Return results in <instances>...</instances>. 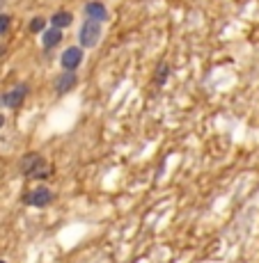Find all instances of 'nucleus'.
I'll return each instance as SVG.
<instances>
[{
  "label": "nucleus",
  "instance_id": "obj_1",
  "mask_svg": "<svg viewBox=\"0 0 259 263\" xmlns=\"http://www.w3.org/2000/svg\"><path fill=\"white\" fill-rule=\"evenodd\" d=\"M51 167H48L46 163V158L39 156V153H26L23 156V160H21V174L28 178H48L51 176Z\"/></svg>",
  "mask_w": 259,
  "mask_h": 263
},
{
  "label": "nucleus",
  "instance_id": "obj_2",
  "mask_svg": "<svg viewBox=\"0 0 259 263\" xmlns=\"http://www.w3.org/2000/svg\"><path fill=\"white\" fill-rule=\"evenodd\" d=\"M55 192L46 185H37L34 190H28L23 195V204L26 206H34V208H46V206L53 204Z\"/></svg>",
  "mask_w": 259,
  "mask_h": 263
},
{
  "label": "nucleus",
  "instance_id": "obj_3",
  "mask_svg": "<svg viewBox=\"0 0 259 263\" xmlns=\"http://www.w3.org/2000/svg\"><path fill=\"white\" fill-rule=\"evenodd\" d=\"M78 39H80V46L83 48H94L101 39V23L94 19H87L83 26H80V32H78Z\"/></svg>",
  "mask_w": 259,
  "mask_h": 263
},
{
  "label": "nucleus",
  "instance_id": "obj_4",
  "mask_svg": "<svg viewBox=\"0 0 259 263\" xmlns=\"http://www.w3.org/2000/svg\"><path fill=\"white\" fill-rule=\"evenodd\" d=\"M83 46H71V48H66L65 53H62V58H60V64L65 71H73V69H78L80 62H83Z\"/></svg>",
  "mask_w": 259,
  "mask_h": 263
},
{
  "label": "nucleus",
  "instance_id": "obj_5",
  "mask_svg": "<svg viewBox=\"0 0 259 263\" xmlns=\"http://www.w3.org/2000/svg\"><path fill=\"white\" fill-rule=\"evenodd\" d=\"M26 94H28L26 85H16L0 96V105H5V108H19V105L23 103V99H26Z\"/></svg>",
  "mask_w": 259,
  "mask_h": 263
},
{
  "label": "nucleus",
  "instance_id": "obj_6",
  "mask_svg": "<svg viewBox=\"0 0 259 263\" xmlns=\"http://www.w3.org/2000/svg\"><path fill=\"white\" fill-rule=\"evenodd\" d=\"M76 83H78V76H76L73 71H65V73H60V76L55 78V92H58V94L71 92L73 87H76Z\"/></svg>",
  "mask_w": 259,
  "mask_h": 263
},
{
  "label": "nucleus",
  "instance_id": "obj_7",
  "mask_svg": "<svg viewBox=\"0 0 259 263\" xmlns=\"http://www.w3.org/2000/svg\"><path fill=\"white\" fill-rule=\"evenodd\" d=\"M62 41V28H48V30H44L41 32V44H44V48H55L58 44Z\"/></svg>",
  "mask_w": 259,
  "mask_h": 263
},
{
  "label": "nucleus",
  "instance_id": "obj_8",
  "mask_svg": "<svg viewBox=\"0 0 259 263\" xmlns=\"http://www.w3.org/2000/svg\"><path fill=\"white\" fill-rule=\"evenodd\" d=\"M85 14H87V19H94V21H106L108 19V9H106V5L103 2H87L85 5Z\"/></svg>",
  "mask_w": 259,
  "mask_h": 263
},
{
  "label": "nucleus",
  "instance_id": "obj_9",
  "mask_svg": "<svg viewBox=\"0 0 259 263\" xmlns=\"http://www.w3.org/2000/svg\"><path fill=\"white\" fill-rule=\"evenodd\" d=\"M71 14L69 12H58L51 16V23H53L55 28H66V26H71Z\"/></svg>",
  "mask_w": 259,
  "mask_h": 263
},
{
  "label": "nucleus",
  "instance_id": "obj_10",
  "mask_svg": "<svg viewBox=\"0 0 259 263\" xmlns=\"http://www.w3.org/2000/svg\"><path fill=\"white\" fill-rule=\"evenodd\" d=\"M46 30V21L44 19H32L30 21V32H44Z\"/></svg>",
  "mask_w": 259,
  "mask_h": 263
},
{
  "label": "nucleus",
  "instance_id": "obj_11",
  "mask_svg": "<svg viewBox=\"0 0 259 263\" xmlns=\"http://www.w3.org/2000/svg\"><path fill=\"white\" fill-rule=\"evenodd\" d=\"M9 26H12V21H9V16H7V14H0V37L9 32Z\"/></svg>",
  "mask_w": 259,
  "mask_h": 263
},
{
  "label": "nucleus",
  "instance_id": "obj_12",
  "mask_svg": "<svg viewBox=\"0 0 259 263\" xmlns=\"http://www.w3.org/2000/svg\"><path fill=\"white\" fill-rule=\"evenodd\" d=\"M167 73H170V66L167 64H161L159 66V73H156V83H159V85H163V83H165V76Z\"/></svg>",
  "mask_w": 259,
  "mask_h": 263
},
{
  "label": "nucleus",
  "instance_id": "obj_13",
  "mask_svg": "<svg viewBox=\"0 0 259 263\" xmlns=\"http://www.w3.org/2000/svg\"><path fill=\"white\" fill-rule=\"evenodd\" d=\"M2 126H5V117H2V115H0V128H2Z\"/></svg>",
  "mask_w": 259,
  "mask_h": 263
},
{
  "label": "nucleus",
  "instance_id": "obj_14",
  "mask_svg": "<svg viewBox=\"0 0 259 263\" xmlns=\"http://www.w3.org/2000/svg\"><path fill=\"white\" fill-rule=\"evenodd\" d=\"M2 55H5V46H0V58H2Z\"/></svg>",
  "mask_w": 259,
  "mask_h": 263
},
{
  "label": "nucleus",
  "instance_id": "obj_15",
  "mask_svg": "<svg viewBox=\"0 0 259 263\" xmlns=\"http://www.w3.org/2000/svg\"><path fill=\"white\" fill-rule=\"evenodd\" d=\"M0 263H7V261H0Z\"/></svg>",
  "mask_w": 259,
  "mask_h": 263
}]
</instances>
